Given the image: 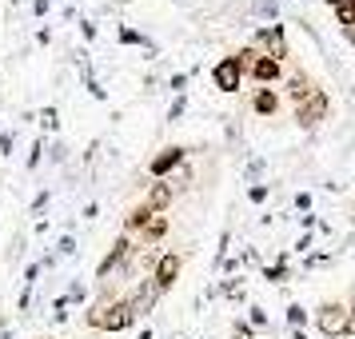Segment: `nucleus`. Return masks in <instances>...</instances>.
<instances>
[{"instance_id":"obj_1","label":"nucleus","mask_w":355,"mask_h":339,"mask_svg":"<svg viewBox=\"0 0 355 339\" xmlns=\"http://www.w3.org/2000/svg\"><path fill=\"white\" fill-rule=\"evenodd\" d=\"M327 112H331V100H327V92L323 88H311L300 104H295V124L304 132H315L327 120Z\"/></svg>"},{"instance_id":"obj_2","label":"nucleus","mask_w":355,"mask_h":339,"mask_svg":"<svg viewBox=\"0 0 355 339\" xmlns=\"http://www.w3.org/2000/svg\"><path fill=\"white\" fill-rule=\"evenodd\" d=\"M315 327H320L327 339L347 336V304H339V299L320 304V307H315Z\"/></svg>"},{"instance_id":"obj_3","label":"nucleus","mask_w":355,"mask_h":339,"mask_svg":"<svg viewBox=\"0 0 355 339\" xmlns=\"http://www.w3.org/2000/svg\"><path fill=\"white\" fill-rule=\"evenodd\" d=\"M252 49H259L263 56H272V60L284 64V60H288V36H284V24H268V28H259Z\"/></svg>"},{"instance_id":"obj_4","label":"nucleus","mask_w":355,"mask_h":339,"mask_svg":"<svg viewBox=\"0 0 355 339\" xmlns=\"http://www.w3.org/2000/svg\"><path fill=\"white\" fill-rule=\"evenodd\" d=\"M180 268H184V256H180V252H164V256H156V263H152V284H156L160 291H168L180 279Z\"/></svg>"},{"instance_id":"obj_5","label":"nucleus","mask_w":355,"mask_h":339,"mask_svg":"<svg viewBox=\"0 0 355 339\" xmlns=\"http://www.w3.org/2000/svg\"><path fill=\"white\" fill-rule=\"evenodd\" d=\"M184 160H188V148H184V144H168L164 152H156V156H152L148 172H152V180H168V172H176Z\"/></svg>"},{"instance_id":"obj_6","label":"nucleus","mask_w":355,"mask_h":339,"mask_svg":"<svg viewBox=\"0 0 355 339\" xmlns=\"http://www.w3.org/2000/svg\"><path fill=\"white\" fill-rule=\"evenodd\" d=\"M132 311H128V299H116V304L100 307V320H96V331H128L132 327Z\"/></svg>"},{"instance_id":"obj_7","label":"nucleus","mask_w":355,"mask_h":339,"mask_svg":"<svg viewBox=\"0 0 355 339\" xmlns=\"http://www.w3.org/2000/svg\"><path fill=\"white\" fill-rule=\"evenodd\" d=\"M164 291L152 284V279H140V288L132 291V295H124L128 299V311H132V320H140V315H148L152 307H156V299H160Z\"/></svg>"},{"instance_id":"obj_8","label":"nucleus","mask_w":355,"mask_h":339,"mask_svg":"<svg viewBox=\"0 0 355 339\" xmlns=\"http://www.w3.org/2000/svg\"><path fill=\"white\" fill-rule=\"evenodd\" d=\"M211 80H216V88H220V92H240L243 72H240V64H236V56H224L220 64L211 68Z\"/></svg>"},{"instance_id":"obj_9","label":"nucleus","mask_w":355,"mask_h":339,"mask_svg":"<svg viewBox=\"0 0 355 339\" xmlns=\"http://www.w3.org/2000/svg\"><path fill=\"white\" fill-rule=\"evenodd\" d=\"M172 200H176V184L172 180H156V184H148V195H144V208H152L156 216L172 208Z\"/></svg>"},{"instance_id":"obj_10","label":"nucleus","mask_w":355,"mask_h":339,"mask_svg":"<svg viewBox=\"0 0 355 339\" xmlns=\"http://www.w3.org/2000/svg\"><path fill=\"white\" fill-rule=\"evenodd\" d=\"M248 76H252L256 84H263V88H268V84H275L279 76H284V64H279V60H272V56H263V52H259L256 60H252V68H248Z\"/></svg>"},{"instance_id":"obj_11","label":"nucleus","mask_w":355,"mask_h":339,"mask_svg":"<svg viewBox=\"0 0 355 339\" xmlns=\"http://www.w3.org/2000/svg\"><path fill=\"white\" fill-rule=\"evenodd\" d=\"M152 216H156L152 208H144V204H136V208H132L128 216H124V236H128V240H132V236H140V227H144L148 220H152Z\"/></svg>"},{"instance_id":"obj_12","label":"nucleus","mask_w":355,"mask_h":339,"mask_svg":"<svg viewBox=\"0 0 355 339\" xmlns=\"http://www.w3.org/2000/svg\"><path fill=\"white\" fill-rule=\"evenodd\" d=\"M311 88H315V84H311V76H307L304 68L288 76V100H291V104H300V100H304L307 92H311Z\"/></svg>"},{"instance_id":"obj_13","label":"nucleus","mask_w":355,"mask_h":339,"mask_svg":"<svg viewBox=\"0 0 355 339\" xmlns=\"http://www.w3.org/2000/svg\"><path fill=\"white\" fill-rule=\"evenodd\" d=\"M252 108H256L259 116H275V112H279V96H275V88H256Z\"/></svg>"},{"instance_id":"obj_14","label":"nucleus","mask_w":355,"mask_h":339,"mask_svg":"<svg viewBox=\"0 0 355 339\" xmlns=\"http://www.w3.org/2000/svg\"><path fill=\"white\" fill-rule=\"evenodd\" d=\"M168 236V216H152L144 227H140V243H160Z\"/></svg>"},{"instance_id":"obj_15","label":"nucleus","mask_w":355,"mask_h":339,"mask_svg":"<svg viewBox=\"0 0 355 339\" xmlns=\"http://www.w3.org/2000/svg\"><path fill=\"white\" fill-rule=\"evenodd\" d=\"M263 275H268L272 284H284V275H288V256H279V263H272Z\"/></svg>"},{"instance_id":"obj_16","label":"nucleus","mask_w":355,"mask_h":339,"mask_svg":"<svg viewBox=\"0 0 355 339\" xmlns=\"http://www.w3.org/2000/svg\"><path fill=\"white\" fill-rule=\"evenodd\" d=\"M288 323L295 327V331H304V323H307V311H304L300 304H291V307H288Z\"/></svg>"},{"instance_id":"obj_17","label":"nucleus","mask_w":355,"mask_h":339,"mask_svg":"<svg viewBox=\"0 0 355 339\" xmlns=\"http://www.w3.org/2000/svg\"><path fill=\"white\" fill-rule=\"evenodd\" d=\"M248 327H268V311H263V307H252V315H248Z\"/></svg>"},{"instance_id":"obj_18","label":"nucleus","mask_w":355,"mask_h":339,"mask_svg":"<svg viewBox=\"0 0 355 339\" xmlns=\"http://www.w3.org/2000/svg\"><path fill=\"white\" fill-rule=\"evenodd\" d=\"M248 200H252V204H263V200H268V188H263V184H252V188H248Z\"/></svg>"},{"instance_id":"obj_19","label":"nucleus","mask_w":355,"mask_h":339,"mask_svg":"<svg viewBox=\"0 0 355 339\" xmlns=\"http://www.w3.org/2000/svg\"><path fill=\"white\" fill-rule=\"evenodd\" d=\"M120 40H124V44H148L144 36H140V33H132V28H120Z\"/></svg>"},{"instance_id":"obj_20","label":"nucleus","mask_w":355,"mask_h":339,"mask_svg":"<svg viewBox=\"0 0 355 339\" xmlns=\"http://www.w3.org/2000/svg\"><path fill=\"white\" fill-rule=\"evenodd\" d=\"M256 12H263V17H275V0H256Z\"/></svg>"},{"instance_id":"obj_21","label":"nucleus","mask_w":355,"mask_h":339,"mask_svg":"<svg viewBox=\"0 0 355 339\" xmlns=\"http://www.w3.org/2000/svg\"><path fill=\"white\" fill-rule=\"evenodd\" d=\"M40 120H44V128H56V124H60V120H56V108H44Z\"/></svg>"},{"instance_id":"obj_22","label":"nucleus","mask_w":355,"mask_h":339,"mask_svg":"<svg viewBox=\"0 0 355 339\" xmlns=\"http://www.w3.org/2000/svg\"><path fill=\"white\" fill-rule=\"evenodd\" d=\"M232 339H252V327H248V323H236V327H232Z\"/></svg>"},{"instance_id":"obj_23","label":"nucleus","mask_w":355,"mask_h":339,"mask_svg":"<svg viewBox=\"0 0 355 339\" xmlns=\"http://www.w3.org/2000/svg\"><path fill=\"white\" fill-rule=\"evenodd\" d=\"M295 208H300V211H311V195L300 192V195H295Z\"/></svg>"},{"instance_id":"obj_24","label":"nucleus","mask_w":355,"mask_h":339,"mask_svg":"<svg viewBox=\"0 0 355 339\" xmlns=\"http://www.w3.org/2000/svg\"><path fill=\"white\" fill-rule=\"evenodd\" d=\"M180 116H184V96H180L176 104H172V112H168V120H180Z\"/></svg>"},{"instance_id":"obj_25","label":"nucleus","mask_w":355,"mask_h":339,"mask_svg":"<svg viewBox=\"0 0 355 339\" xmlns=\"http://www.w3.org/2000/svg\"><path fill=\"white\" fill-rule=\"evenodd\" d=\"M184 84H188V76L180 72V76H172V92H184Z\"/></svg>"},{"instance_id":"obj_26","label":"nucleus","mask_w":355,"mask_h":339,"mask_svg":"<svg viewBox=\"0 0 355 339\" xmlns=\"http://www.w3.org/2000/svg\"><path fill=\"white\" fill-rule=\"evenodd\" d=\"M347 12H352V17H355V0H347Z\"/></svg>"},{"instance_id":"obj_27","label":"nucleus","mask_w":355,"mask_h":339,"mask_svg":"<svg viewBox=\"0 0 355 339\" xmlns=\"http://www.w3.org/2000/svg\"><path fill=\"white\" fill-rule=\"evenodd\" d=\"M291 339H307V336H304V331H291Z\"/></svg>"},{"instance_id":"obj_28","label":"nucleus","mask_w":355,"mask_h":339,"mask_svg":"<svg viewBox=\"0 0 355 339\" xmlns=\"http://www.w3.org/2000/svg\"><path fill=\"white\" fill-rule=\"evenodd\" d=\"M44 339H49V336H44Z\"/></svg>"}]
</instances>
